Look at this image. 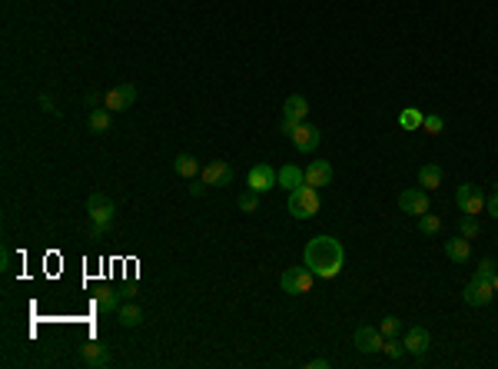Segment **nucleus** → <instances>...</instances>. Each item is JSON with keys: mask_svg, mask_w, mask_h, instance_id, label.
Instances as JSON below:
<instances>
[{"mask_svg": "<svg viewBox=\"0 0 498 369\" xmlns=\"http://www.w3.org/2000/svg\"><path fill=\"white\" fill-rule=\"evenodd\" d=\"M116 316H120V326H127V329H137V326L143 323V310H139L137 303H123V306L116 310Z\"/></svg>", "mask_w": 498, "mask_h": 369, "instance_id": "aec40b11", "label": "nucleus"}, {"mask_svg": "<svg viewBox=\"0 0 498 369\" xmlns=\"http://www.w3.org/2000/svg\"><path fill=\"white\" fill-rule=\"evenodd\" d=\"M309 366H316V369H329V359H313Z\"/></svg>", "mask_w": 498, "mask_h": 369, "instance_id": "f704fd0d", "label": "nucleus"}, {"mask_svg": "<svg viewBox=\"0 0 498 369\" xmlns=\"http://www.w3.org/2000/svg\"><path fill=\"white\" fill-rule=\"evenodd\" d=\"M306 183L316 186V190H319V186H329L332 183V167L325 160H313L306 167Z\"/></svg>", "mask_w": 498, "mask_h": 369, "instance_id": "dca6fc26", "label": "nucleus"}, {"mask_svg": "<svg viewBox=\"0 0 498 369\" xmlns=\"http://www.w3.org/2000/svg\"><path fill=\"white\" fill-rule=\"evenodd\" d=\"M302 260L313 270L319 279H332L342 273V263H346V250L336 236H313L302 250Z\"/></svg>", "mask_w": 498, "mask_h": 369, "instance_id": "f257e3e1", "label": "nucleus"}, {"mask_svg": "<svg viewBox=\"0 0 498 369\" xmlns=\"http://www.w3.org/2000/svg\"><path fill=\"white\" fill-rule=\"evenodd\" d=\"M352 339H356V349H359V353H366V356H372V353H382V343H385L382 329H375V326H359Z\"/></svg>", "mask_w": 498, "mask_h": 369, "instance_id": "9b49d317", "label": "nucleus"}, {"mask_svg": "<svg viewBox=\"0 0 498 369\" xmlns=\"http://www.w3.org/2000/svg\"><path fill=\"white\" fill-rule=\"evenodd\" d=\"M80 356H83V366H93V369H100L110 363V353H106V346L100 339H87L80 346Z\"/></svg>", "mask_w": 498, "mask_h": 369, "instance_id": "2eb2a0df", "label": "nucleus"}, {"mask_svg": "<svg viewBox=\"0 0 498 369\" xmlns=\"http://www.w3.org/2000/svg\"><path fill=\"white\" fill-rule=\"evenodd\" d=\"M462 300L468 303V306H488V303L495 300V286H492V279L485 277H472V283L465 286Z\"/></svg>", "mask_w": 498, "mask_h": 369, "instance_id": "0eeeda50", "label": "nucleus"}, {"mask_svg": "<svg viewBox=\"0 0 498 369\" xmlns=\"http://www.w3.org/2000/svg\"><path fill=\"white\" fill-rule=\"evenodd\" d=\"M199 180L206 186H230L232 183V167L226 160H213L199 170Z\"/></svg>", "mask_w": 498, "mask_h": 369, "instance_id": "f8f14e48", "label": "nucleus"}, {"mask_svg": "<svg viewBox=\"0 0 498 369\" xmlns=\"http://www.w3.org/2000/svg\"><path fill=\"white\" fill-rule=\"evenodd\" d=\"M87 123H90L93 133H106V130H110V110H106V107H93Z\"/></svg>", "mask_w": 498, "mask_h": 369, "instance_id": "5701e85b", "label": "nucleus"}, {"mask_svg": "<svg viewBox=\"0 0 498 369\" xmlns=\"http://www.w3.org/2000/svg\"><path fill=\"white\" fill-rule=\"evenodd\" d=\"M485 210H488V217H495V219H498V190L485 200Z\"/></svg>", "mask_w": 498, "mask_h": 369, "instance_id": "2f4dec72", "label": "nucleus"}, {"mask_svg": "<svg viewBox=\"0 0 498 369\" xmlns=\"http://www.w3.org/2000/svg\"><path fill=\"white\" fill-rule=\"evenodd\" d=\"M133 104H137V87H133V83H116V87H110V90L104 93V107L110 114L127 110V107H133Z\"/></svg>", "mask_w": 498, "mask_h": 369, "instance_id": "423d86ee", "label": "nucleus"}, {"mask_svg": "<svg viewBox=\"0 0 498 369\" xmlns=\"http://www.w3.org/2000/svg\"><path fill=\"white\" fill-rule=\"evenodd\" d=\"M492 286H495V293H498V270H495V277H492Z\"/></svg>", "mask_w": 498, "mask_h": 369, "instance_id": "c9c22d12", "label": "nucleus"}, {"mask_svg": "<svg viewBox=\"0 0 498 369\" xmlns=\"http://www.w3.org/2000/svg\"><path fill=\"white\" fill-rule=\"evenodd\" d=\"M246 186H249L253 193H269L273 186H279V174L269 163H259V167H253V170L246 174Z\"/></svg>", "mask_w": 498, "mask_h": 369, "instance_id": "6e6552de", "label": "nucleus"}, {"mask_svg": "<svg viewBox=\"0 0 498 369\" xmlns=\"http://www.w3.org/2000/svg\"><path fill=\"white\" fill-rule=\"evenodd\" d=\"M382 353H385V356H389V359H392V363H399V359L406 356V343H402L399 336H385Z\"/></svg>", "mask_w": 498, "mask_h": 369, "instance_id": "b1692460", "label": "nucleus"}, {"mask_svg": "<svg viewBox=\"0 0 498 369\" xmlns=\"http://www.w3.org/2000/svg\"><path fill=\"white\" fill-rule=\"evenodd\" d=\"M455 203H459V210H462V213L475 217V213H482V210H485V196H482V190H478V186L462 183L459 190H455Z\"/></svg>", "mask_w": 498, "mask_h": 369, "instance_id": "1a4fd4ad", "label": "nucleus"}, {"mask_svg": "<svg viewBox=\"0 0 498 369\" xmlns=\"http://www.w3.org/2000/svg\"><path fill=\"white\" fill-rule=\"evenodd\" d=\"M402 343H406V353H412V356H425L432 346V336L425 326H412V329H406L402 333Z\"/></svg>", "mask_w": 498, "mask_h": 369, "instance_id": "ddd939ff", "label": "nucleus"}, {"mask_svg": "<svg viewBox=\"0 0 498 369\" xmlns=\"http://www.w3.org/2000/svg\"><path fill=\"white\" fill-rule=\"evenodd\" d=\"M239 210H243V213H256V210H259V193L246 190V193L239 196Z\"/></svg>", "mask_w": 498, "mask_h": 369, "instance_id": "cd10ccee", "label": "nucleus"}, {"mask_svg": "<svg viewBox=\"0 0 498 369\" xmlns=\"http://www.w3.org/2000/svg\"><path fill=\"white\" fill-rule=\"evenodd\" d=\"M173 170L180 176H186V180H193V176L199 174V160L193 157V153H180V157H176V163H173Z\"/></svg>", "mask_w": 498, "mask_h": 369, "instance_id": "412c9836", "label": "nucleus"}, {"mask_svg": "<svg viewBox=\"0 0 498 369\" xmlns=\"http://www.w3.org/2000/svg\"><path fill=\"white\" fill-rule=\"evenodd\" d=\"M306 183V170H299V167H292V163H286L282 170H279V186L282 190H299V186Z\"/></svg>", "mask_w": 498, "mask_h": 369, "instance_id": "a211bd4d", "label": "nucleus"}, {"mask_svg": "<svg viewBox=\"0 0 498 369\" xmlns=\"http://www.w3.org/2000/svg\"><path fill=\"white\" fill-rule=\"evenodd\" d=\"M379 329H382V336H399L402 333V320H399V316H385Z\"/></svg>", "mask_w": 498, "mask_h": 369, "instance_id": "c85d7f7f", "label": "nucleus"}, {"mask_svg": "<svg viewBox=\"0 0 498 369\" xmlns=\"http://www.w3.org/2000/svg\"><path fill=\"white\" fill-rule=\"evenodd\" d=\"M422 127H425V133H442V127H445V123H442V116H439V114H429Z\"/></svg>", "mask_w": 498, "mask_h": 369, "instance_id": "c756f323", "label": "nucleus"}, {"mask_svg": "<svg viewBox=\"0 0 498 369\" xmlns=\"http://www.w3.org/2000/svg\"><path fill=\"white\" fill-rule=\"evenodd\" d=\"M120 296H123V293H116V289L104 286L97 296H93V306H97L100 313H116V310H120Z\"/></svg>", "mask_w": 498, "mask_h": 369, "instance_id": "6ab92c4d", "label": "nucleus"}, {"mask_svg": "<svg viewBox=\"0 0 498 369\" xmlns=\"http://www.w3.org/2000/svg\"><path fill=\"white\" fill-rule=\"evenodd\" d=\"M445 256H449L452 263H468V256H472V243L465 240V236L445 240Z\"/></svg>", "mask_w": 498, "mask_h": 369, "instance_id": "f3484780", "label": "nucleus"}, {"mask_svg": "<svg viewBox=\"0 0 498 369\" xmlns=\"http://www.w3.org/2000/svg\"><path fill=\"white\" fill-rule=\"evenodd\" d=\"M475 277H485V279L495 277V260H482V263H478V270H475Z\"/></svg>", "mask_w": 498, "mask_h": 369, "instance_id": "7c9ffc66", "label": "nucleus"}, {"mask_svg": "<svg viewBox=\"0 0 498 369\" xmlns=\"http://www.w3.org/2000/svg\"><path fill=\"white\" fill-rule=\"evenodd\" d=\"M319 140H323V133H319L316 127H309L306 120L292 130V143H296V150H299V153H313L316 147H319Z\"/></svg>", "mask_w": 498, "mask_h": 369, "instance_id": "4468645a", "label": "nucleus"}, {"mask_svg": "<svg viewBox=\"0 0 498 369\" xmlns=\"http://www.w3.org/2000/svg\"><path fill=\"white\" fill-rule=\"evenodd\" d=\"M319 193H316V186H309V183H302L299 190H292L290 193V213L296 219H313L316 213H319Z\"/></svg>", "mask_w": 498, "mask_h": 369, "instance_id": "7ed1b4c3", "label": "nucleus"}, {"mask_svg": "<svg viewBox=\"0 0 498 369\" xmlns=\"http://www.w3.org/2000/svg\"><path fill=\"white\" fill-rule=\"evenodd\" d=\"M399 210L409 213V217H422V213H429V193H425V190H418V186L402 190V193H399Z\"/></svg>", "mask_w": 498, "mask_h": 369, "instance_id": "9d476101", "label": "nucleus"}, {"mask_svg": "<svg viewBox=\"0 0 498 369\" xmlns=\"http://www.w3.org/2000/svg\"><path fill=\"white\" fill-rule=\"evenodd\" d=\"M40 104H44V110H50V114L57 110V107H54V100H50V97H40Z\"/></svg>", "mask_w": 498, "mask_h": 369, "instance_id": "72a5a7b5", "label": "nucleus"}, {"mask_svg": "<svg viewBox=\"0 0 498 369\" xmlns=\"http://www.w3.org/2000/svg\"><path fill=\"white\" fill-rule=\"evenodd\" d=\"M203 186H206V183L199 180V183H193V186H189V193H193V196H203Z\"/></svg>", "mask_w": 498, "mask_h": 369, "instance_id": "473e14b6", "label": "nucleus"}, {"mask_svg": "<svg viewBox=\"0 0 498 369\" xmlns=\"http://www.w3.org/2000/svg\"><path fill=\"white\" fill-rule=\"evenodd\" d=\"M418 186H422V190H435V186H442V170L435 167V163H425V167L418 170Z\"/></svg>", "mask_w": 498, "mask_h": 369, "instance_id": "4be33fe9", "label": "nucleus"}, {"mask_svg": "<svg viewBox=\"0 0 498 369\" xmlns=\"http://www.w3.org/2000/svg\"><path fill=\"white\" fill-rule=\"evenodd\" d=\"M399 123H402V130H418L422 123H425V114L422 110H402V116H399Z\"/></svg>", "mask_w": 498, "mask_h": 369, "instance_id": "393cba45", "label": "nucleus"}, {"mask_svg": "<svg viewBox=\"0 0 498 369\" xmlns=\"http://www.w3.org/2000/svg\"><path fill=\"white\" fill-rule=\"evenodd\" d=\"M87 213H90V236H104L116 223V203L106 193L87 196Z\"/></svg>", "mask_w": 498, "mask_h": 369, "instance_id": "f03ea898", "label": "nucleus"}, {"mask_svg": "<svg viewBox=\"0 0 498 369\" xmlns=\"http://www.w3.org/2000/svg\"><path fill=\"white\" fill-rule=\"evenodd\" d=\"M459 233H462L465 240H475V236H478V219L465 213V217H462V223H459Z\"/></svg>", "mask_w": 498, "mask_h": 369, "instance_id": "bb28decb", "label": "nucleus"}, {"mask_svg": "<svg viewBox=\"0 0 498 369\" xmlns=\"http://www.w3.org/2000/svg\"><path fill=\"white\" fill-rule=\"evenodd\" d=\"M418 230L425 233V236H435V233L442 230V219L432 217V213H422V217H418Z\"/></svg>", "mask_w": 498, "mask_h": 369, "instance_id": "a878e982", "label": "nucleus"}, {"mask_svg": "<svg viewBox=\"0 0 498 369\" xmlns=\"http://www.w3.org/2000/svg\"><path fill=\"white\" fill-rule=\"evenodd\" d=\"M306 114H309V100L302 93H292L290 100H286V107H282V133L292 137V130L306 120Z\"/></svg>", "mask_w": 498, "mask_h": 369, "instance_id": "39448f33", "label": "nucleus"}, {"mask_svg": "<svg viewBox=\"0 0 498 369\" xmlns=\"http://www.w3.org/2000/svg\"><path fill=\"white\" fill-rule=\"evenodd\" d=\"M313 270L309 266H292V270H286L282 273V279H279V286H282V293H290V296H302V293H309L313 289Z\"/></svg>", "mask_w": 498, "mask_h": 369, "instance_id": "20e7f679", "label": "nucleus"}]
</instances>
